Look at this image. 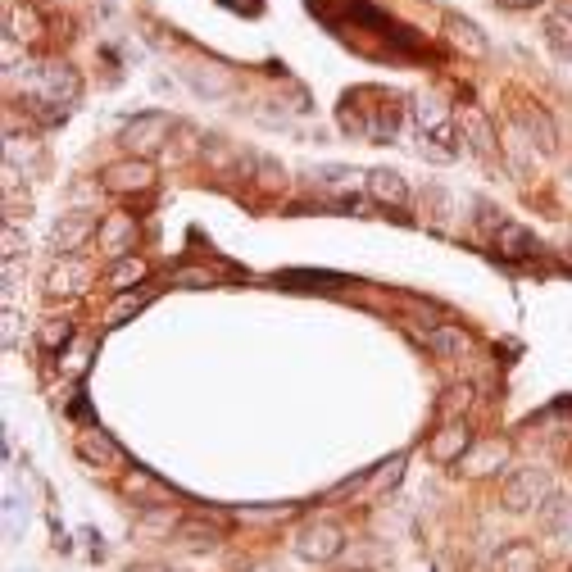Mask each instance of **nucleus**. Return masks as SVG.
<instances>
[{
  "label": "nucleus",
  "instance_id": "obj_1",
  "mask_svg": "<svg viewBox=\"0 0 572 572\" xmlns=\"http://www.w3.org/2000/svg\"><path fill=\"white\" fill-rule=\"evenodd\" d=\"M459 123L450 119V109L436 105V100H418V150L436 164L459 155Z\"/></svg>",
  "mask_w": 572,
  "mask_h": 572
},
{
  "label": "nucleus",
  "instance_id": "obj_2",
  "mask_svg": "<svg viewBox=\"0 0 572 572\" xmlns=\"http://www.w3.org/2000/svg\"><path fill=\"white\" fill-rule=\"evenodd\" d=\"M550 495H554V486H550V473H545V468H518V473L509 477V486H504V504H509L513 513L541 509Z\"/></svg>",
  "mask_w": 572,
  "mask_h": 572
},
{
  "label": "nucleus",
  "instance_id": "obj_3",
  "mask_svg": "<svg viewBox=\"0 0 572 572\" xmlns=\"http://www.w3.org/2000/svg\"><path fill=\"white\" fill-rule=\"evenodd\" d=\"M168 128H173V119H168V114L146 109V114H137V119L123 128V146H128L137 159H150L168 141Z\"/></svg>",
  "mask_w": 572,
  "mask_h": 572
},
{
  "label": "nucleus",
  "instance_id": "obj_4",
  "mask_svg": "<svg viewBox=\"0 0 572 572\" xmlns=\"http://www.w3.org/2000/svg\"><path fill=\"white\" fill-rule=\"evenodd\" d=\"M100 187L114 191V196H128V191H150L155 187V164L150 159H119V164H109L100 173Z\"/></svg>",
  "mask_w": 572,
  "mask_h": 572
},
{
  "label": "nucleus",
  "instance_id": "obj_5",
  "mask_svg": "<svg viewBox=\"0 0 572 572\" xmlns=\"http://www.w3.org/2000/svg\"><path fill=\"white\" fill-rule=\"evenodd\" d=\"M341 550H346V532H341L336 523H309L305 532L296 536V554H300V559L332 563Z\"/></svg>",
  "mask_w": 572,
  "mask_h": 572
},
{
  "label": "nucleus",
  "instance_id": "obj_6",
  "mask_svg": "<svg viewBox=\"0 0 572 572\" xmlns=\"http://www.w3.org/2000/svg\"><path fill=\"white\" fill-rule=\"evenodd\" d=\"M100 232V223L91 214H69V218H60V227H55V255H78L82 246H87L91 237Z\"/></svg>",
  "mask_w": 572,
  "mask_h": 572
},
{
  "label": "nucleus",
  "instance_id": "obj_7",
  "mask_svg": "<svg viewBox=\"0 0 572 572\" xmlns=\"http://www.w3.org/2000/svg\"><path fill=\"white\" fill-rule=\"evenodd\" d=\"M468 445H473V432H468V423L459 418V423H445L441 432L432 436V445H427V450H432L436 464H459V459L468 454Z\"/></svg>",
  "mask_w": 572,
  "mask_h": 572
},
{
  "label": "nucleus",
  "instance_id": "obj_8",
  "mask_svg": "<svg viewBox=\"0 0 572 572\" xmlns=\"http://www.w3.org/2000/svg\"><path fill=\"white\" fill-rule=\"evenodd\" d=\"M132 241H137V223H132V214H109L105 223H100V232H96V246L105 250V255H114V259L128 255Z\"/></svg>",
  "mask_w": 572,
  "mask_h": 572
},
{
  "label": "nucleus",
  "instance_id": "obj_9",
  "mask_svg": "<svg viewBox=\"0 0 572 572\" xmlns=\"http://www.w3.org/2000/svg\"><path fill=\"white\" fill-rule=\"evenodd\" d=\"M87 286H91V268L82 264L78 255H64L60 264L50 268V291H55V296H78Z\"/></svg>",
  "mask_w": 572,
  "mask_h": 572
},
{
  "label": "nucleus",
  "instance_id": "obj_10",
  "mask_svg": "<svg viewBox=\"0 0 572 572\" xmlns=\"http://www.w3.org/2000/svg\"><path fill=\"white\" fill-rule=\"evenodd\" d=\"M495 250H500L504 259H532L536 250H541V241H536L523 223H500L495 227Z\"/></svg>",
  "mask_w": 572,
  "mask_h": 572
},
{
  "label": "nucleus",
  "instance_id": "obj_11",
  "mask_svg": "<svg viewBox=\"0 0 572 572\" xmlns=\"http://www.w3.org/2000/svg\"><path fill=\"white\" fill-rule=\"evenodd\" d=\"M368 196H373L377 205L400 209L409 200V187H405V178H400L395 168H373V173H368Z\"/></svg>",
  "mask_w": 572,
  "mask_h": 572
},
{
  "label": "nucleus",
  "instance_id": "obj_12",
  "mask_svg": "<svg viewBox=\"0 0 572 572\" xmlns=\"http://www.w3.org/2000/svg\"><path fill=\"white\" fill-rule=\"evenodd\" d=\"M78 450H82V459H91V464H100V468H123V450L109 441L105 432H96V427H87V432H82Z\"/></svg>",
  "mask_w": 572,
  "mask_h": 572
},
{
  "label": "nucleus",
  "instance_id": "obj_13",
  "mask_svg": "<svg viewBox=\"0 0 572 572\" xmlns=\"http://www.w3.org/2000/svg\"><path fill=\"white\" fill-rule=\"evenodd\" d=\"M427 350H432L436 359H459V355H468V332L454 323H441L427 332Z\"/></svg>",
  "mask_w": 572,
  "mask_h": 572
},
{
  "label": "nucleus",
  "instance_id": "obj_14",
  "mask_svg": "<svg viewBox=\"0 0 572 572\" xmlns=\"http://www.w3.org/2000/svg\"><path fill=\"white\" fill-rule=\"evenodd\" d=\"M495 572H541V559L527 541H509L495 550Z\"/></svg>",
  "mask_w": 572,
  "mask_h": 572
},
{
  "label": "nucleus",
  "instance_id": "obj_15",
  "mask_svg": "<svg viewBox=\"0 0 572 572\" xmlns=\"http://www.w3.org/2000/svg\"><path fill=\"white\" fill-rule=\"evenodd\" d=\"M504 459H509V445L504 441H477V450L464 454L459 464H464L468 477H482V473H491V468H500Z\"/></svg>",
  "mask_w": 572,
  "mask_h": 572
},
{
  "label": "nucleus",
  "instance_id": "obj_16",
  "mask_svg": "<svg viewBox=\"0 0 572 572\" xmlns=\"http://www.w3.org/2000/svg\"><path fill=\"white\" fill-rule=\"evenodd\" d=\"M146 259H137V255H123V259H114V268H109V291H128L132 282H146Z\"/></svg>",
  "mask_w": 572,
  "mask_h": 572
},
{
  "label": "nucleus",
  "instance_id": "obj_17",
  "mask_svg": "<svg viewBox=\"0 0 572 572\" xmlns=\"http://www.w3.org/2000/svg\"><path fill=\"white\" fill-rule=\"evenodd\" d=\"M41 28H46V23H41V14L32 10V5H23V10H10V19H5V37H14V41H37L41 37Z\"/></svg>",
  "mask_w": 572,
  "mask_h": 572
},
{
  "label": "nucleus",
  "instance_id": "obj_18",
  "mask_svg": "<svg viewBox=\"0 0 572 572\" xmlns=\"http://www.w3.org/2000/svg\"><path fill=\"white\" fill-rule=\"evenodd\" d=\"M173 536H178L182 545H191V550H209V545H218V527H205V523H196V518L178 523L173 527Z\"/></svg>",
  "mask_w": 572,
  "mask_h": 572
},
{
  "label": "nucleus",
  "instance_id": "obj_19",
  "mask_svg": "<svg viewBox=\"0 0 572 572\" xmlns=\"http://www.w3.org/2000/svg\"><path fill=\"white\" fill-rule=\"evenodd\" d=\"M523 128H527V132H536V146H541L545 155H550L554 141H559V137H554V123L545 119V114H541L536 105H527V109H523Z\"/></svg>",
  "mask_w": 572,
  "mask_h": 572
},
{
  "label": "nucleus",
  "instance_id": "obj_20",
  "mask_svg": "<svg viewBox=\"0 0 572 572\" xmlns=\"http://www.w3.org/2000/svg\"><path fill=\"white\" fill-rule=\"evenodd\" d=\"M73 341V323L69 318H50L46 327H41V346L46 350H60V346H69Z\"/></svg>",
  "mask_w": 572,
  "mask_h": 572
},
{
  "label": "nucleus",
  "instance_id": "obj_21",
  "mask_svg": "<svg viewBox=\"0 0 572 572\" xmlns=\"http://www.w3.org/2000/svg\"><path fill=\"white\" fill-rule=\"evenodd\" d=\"M459 128L473 137V150H477V155H491V128H486L482 114H464V123H459Z\"/></svg>",
  "mask_w": 572,
  "mask_h": 572
},
{
  "label": "nucleus",
  "instance_id": "obj_22",
  "mask_svg": "<svg viewBox=\"0 0 572 572\" xmlns=\"http://www.w3.org/2000/svg\"><path fill=\"white\" fill-rule=\"evenodd\" d=\"M450 32H454V41H464L473 55H486V37L477 32V23H468V19H450Z\"/></svg>",
  "mask_w": 572,
  "mask_h": 572
},
{
  "label": "nucleus",
  "instance_id": "obj_23",
  "mask_svg": "<svg viewBox=\"0 0 572 572\" xmlns=\"http://www.w3.org/2000/svg\"><path fill=\"white\" fill-rule=\"evenodd\" d=\"M541 523H545V532H559V527L568 523V500H563V495H550V500L541 504Z\"/></svg>",
  "mask_w": 572,
  "mask_h": 572
},
{
  "label": "nucleus",
  "instance_id": "obj_24",
  "mask_svg": "<svg viewBox=\"0 0 572 572\" xmlns=\"http://www.w3.org/2000/svg\"><path fill=\"white\" fill-rule=\"evenodd\" d=\"M141 305H146V296H123L119 291V300H114V309H109V323H123V318L137 314Z\"/></svg>",
  "mask_w": 572,
  "mask_h": 572
},
{
  "label": "nucleus",
  "instance_id": "obj_25",
  "mask_svg": "<svg viewBox=\"0 0 572 572\" xmlns=\"http://www.w3.org/2000/svg\"><path fill=\"white\" fill-rule=\"evenodd\" d=\"M400 477H405V459L395 454L391 464H382V473H377V491H391V486L400 482Z\"/></svg>",
  "mask_w": 572,
  "mask_h": 572
},
{
  "label": "nucleus",
  "instance_id": "obj_26",
  "mask_svg": "<svg viewBox=\"0 0 572 572\" xmlns=\"http://www.w3.org/2000/svg\"><path fill=\"white\" fill-rule=\"evenodd\" d=\"M468 400H473V391H468V386H454V391H445V414H464Z\"/></svg>",
  "mask_w": 572,
  "mask_h": 572
},
{
  "label": "nucleus",
  "instance_id": "obj_27",
  "mask_svg": "<svg viewBox=\"0 0 572 572\" xmlns=\"http://www.w3.org/2000/svg\"><path fill=\"white\" fill-rule=\"evenodd\" d=\"M5 259H19V232L5 227Z\"/></svg>",
  "mask_w": 572,
  "mask_h": 572
},
{
  "label": "nucleus",
  "instance_id": "obj_28",
  "mask_svg": "<svg viewBox=\"0 0 572 572\" xmlns=\"http://www.w3.org/2000/svg\"><path fill=\"white\" fill-rule=\"evenodd\" d=\"M128 572H168L164 563H128Z\"/></svg>",
  "mask_w": 572,
  "mask_h": 572
},
{
  "label": "nucleus",
  "instance_id": "obj_29",
  "mask_svg": "<svg viewBox=\"0 0 572 572\" xmlns=\"http://www.w3.org/2000/svg\"><path fill=\"white\" fill-rule=\"evenodd\" d=\"M504 5H536V0H504Z\"/></svg>",
  "mask_w": 572,
  "mask_h": 572
}]
</instances>
